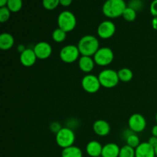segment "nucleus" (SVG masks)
Here are the masks:
<instances>
[{"mask_svg":"<svg viewBox=\"0 0 157 157\" xmlns=\"http://www.w3.org/2000/svg\"><path fill=\"white\" fill-rule=\"evenodd\" d=\"M99 41L94 35H87L83 36L79 40L78 48L79 49L80 54L82 56L91 57L94 55L98 52L99 48Z\"/></svg>","mask_w":157,"mask_h":157,"instance_id":"nucleus-1","label":"nucleus"},{"mask_svg":"<svg viewBox=\"0 0 157 157\" xmlns=\"http://www.w3.org/2000/svg\"><path fill=\"white\" fill-rule=\"evenodd\" d=\"M127 5L124 0H108L103 5L102 12L105 16L110 18L123 15Z\"/></svg>","mask_w":157,"mask_h":157,"instance_id":"nucleus-2","label":"nucleus"},{"mask_svg":"<svg viewBox=\"0 0 157 157\" xmlns=\"http://www.w3.org/2000/svg\"><path fill=\"white\" fill-rule=\"evenodd\" d=\"M98 79L101 86L106 88H113L116 87L119 83L120 79L118 74L113 69H104L100 72Z\"/></svg>","mask_w":157,"mask_h":157,"instance_id":"nucleus-3","label":"nucleus"},{"mask_svg":"<svg viewBox=\"0 0 157 157\" xmlns=\"http://www.w3.org/2000/svg\"><path fill=\"white\" fill-rule=\"evenodd\" d=\"M58 28L65 32H71L77 25V19L73 12L70 11H63L58 17Z\"/></svg>","mask_w":157,"mask_h":157,"instance_id":"nucleus-4","label":"nucleus"},{"mask_svg":"<svg viewBox=\"0 0 157 157\" xmlns=\"http://www.w3.org/2000/svg\"><path fill=\"white\" fill-rule=\"evenodd\" d=\"M56 143L62 149L73 146L75 141V134L74 130L68 127H62L55 136Z\"/></svg>","mask_w":157,"mask_h":157,"instance_id":"nucleus-5","label":"nucleus"},{"mask_svg":"<svg viewBox=\"0 0 157 157\" xmlns=\"http://www.w3.org/2000/svg\"><path fill=\"white\" fill-rule=\"evenodd\" d=\"M114 58V55L111 48L108 47L100 48L94 55L95 64L100 66H107L111 64Z\"/></svg>","mask_w":157,"mask_h":157,"instance_id":"nucleus-6","label":"nucleus"},{"mask_svg":"<svg viewBox=\"0 0 157 157\" xmlns=\"http://www.w3.org/2000/svg\"><path fill=\"white\" fill-rule=\"evenodd\" d=\"M60 58L64 63L71 64L78 59L80 55L78 46L74 44H67L63 47L60 51Z\"/></svg>","mask_w":157,"mask_h":157,"instance_id":"nucleus-7","label":"nucleus"},{"mask_svg":"<svg viewBox=\"0 0 157 157\" xmlns=\"http://www.w3.org/2000/svg\"><path fill=\"white\" fill-rule=\"evenodd\" d=\"M81 85L86 92L94 94L98 92L101 87L98 77L94 75H87L82 78Z\"/></svg>","mask_w":157,"mask_h":157,"instance_id":"nucleus-8","label":"nucleus"},{"mask_svg":"<svg viewBox=\"0 0 157 157\" xmlns=\"http://www.w3.org/2000/svg\"><path fill=\"white\" fill-rule=\"evenodd\" d=\"M129 128L134 133H140L147 127V121L140 113H133L128 120Z\"/></svg>","mask_w":157,"mask_h":157,"instance_id":"nucleus-9","label":"nucleus"},{"mask_svg":"<svg viewBox=\"0 0 157 157\" xmlns=\"http://www.w3.org/2000/svg\"><path fill=\"white\" fill-rule=\"evenodd\" d=\"M115 32H116V26L114 23L110 20L102 21L98 25V35L103 39H108L111 38L114 35Z\"/></svg>","mask_w":157,"mask_h":157,"instance_id":"nucleus-10","label":"nucleus"},{"mask_svg":"<svg viewBox=\"0 0 157 157\" xmlns=\"http://www.w3.org/2000/svg\"><path fill=\"white\" fill-rule=\"evenodd\" d=\"M37 58L46 59L49 58L52 53V48L49 43L46 41H40L37 43L33 48Z\"/></svg>","mask_w":157,"mask_h":157,"instance_id":"nucleus-11","label":"nucleus"},{"mask_svg":"<svg viewBox=\"0 0 157 157\" xmlns=\"http://www.w3.org/2000/svg\"><path fill=\"white\" fill-rule=\"evenodd\" d=\"M135 157H156L154 147L148 142H143L135 149Z\"/></svg>","mask_w":157,"mask_h":157,"instance_id":"nucleus-12","label":"nucleus"},{"mask_svg":"<svg viewBox=\"0 0 157 157\" xmlns=\"http://www.w3.org/2000/svg\"><path fill=\"white\" fill-rule=\"evenodd\" d=\"M19 58L22 65L25 67H31L35 63L37 57L33 49L26 48L22 53L20 54Z\"/></svg>","mask_w":157,"mask_h":157,"instance_id":"nucleus-13","label":"nucleus"},{"mask_svg":"<svg viewBox=\"0 0 157 157\" xmlns=\"http://www.w3.org/2000/svg\"><path fill=\"white\" fill-rule=\"evenodd\" d=\"M93 130L97 135L100 136H105L110 132V126L104 120H98L93 124Z\"/></svg>","mask_w":157,"mask_h":157,"instance_id":"nucleus-14","label":"nucleus"},{"mask_svg":"<svg viewBox=\"0 0 157 157\" xmlns=\"http://www.w3.org/2000/svg\"><path fill=\"white\" fill-rule=\"evenodd\" d=\"M103 146L98 141L92 140L87 144L86 152L90 157L101 156Z\"/></svg>","mask_w":157,"mask_h":157,"instance_id":"nucleus-15","label":"nucleus"},{"mask_svg":"<svg viewBox=\"0 0 157 157\" xmlns=\"http://www.w3.org/2000/svg\"><path fill=\"white\" fill-rule=\"evenodd\" d=\"M121 148L113 143L107 144L103 147L101 157H119Z\"/></svg>","mask_w":157,"mask_h":157,"instance_id":"nucleus-16","label":"nucleus"},{"mask_svg":"<svg viewBox=\"0 0 157 157\" xmlns=\"http://www.w3.org/2000/svg\"><path fill=\"white\" fill-rule=\"evenodd\" d=\"M95 62L94 58L89 56H81L78 60V65L80 69L85 73H89L94 67Z\"/></svg>","mask_w":157,"mask_h":157,"instance_id":"nucleus-17","label":"nucleus"},{"mask_svg":"<svg viewBox=\"0 0 157 157\" xmlns=\"http://www.w3.org/2000/svg\"><path fill=\"white\" fill-rule=\"evenodd\" d=\"M15 43L14 37L9 33H2L0 35V48L3 51L10 49Z\"/></svg>","mask_w":157,"mask_h":157,"instance_id":"nucleus-18","label":"nucleus"},{"mask_svg":"<svg viewBox=\"0 0 157 157\" xmlns=\"http://www.w3.org/2000/svg\"><path fill=\"white\" fill-rule=\"evenodd\" d=\"M61 157H83V153L79 147L73 145L67 148L63 149Z\"/></svg>","mask_w":157,"mask_h":157,"instance_id":"nucleus-19","label":"nucleus"},{"mask_svg":"<svg viewBox=\"0 0 157 157\" xmlns=\"http://www.w3.org/2000/svg\"><path fill=\"white\" fill-rule=\"evenodd\" d=\"M120 81L123 82H129L133 77V71L127 67H123L117 71Z\"/></svg>","mask_w":157,"mask_h":157,"instance_id":"nucleus-20","label":"nucleus"},{"mask_svg":"<svg viewBox=\"0 0 157 157\" xmlns=\"http://www.w3.org/2000/svg\"><path fill=\"white\" fill-rule=\"evenodd\" d=\"M66 36H67V32H65L64 30L59 29V28L55 29L52 32V38L56 42L60 43L64 41L65 40Z\"/></svg>","mask_w":157,"mask_h":157,"instance_id":"nucleus-21","label":"nucleus"},{"mask_svg":"<svg viewBox=\"0 0 157 157\" xmlns=\"http://www.w3.org/2000/svg\"><path fill=\"white\" fill-rule=\"evenodd\" d=\"M6 6L10 10V12H17L22 7V2L21 0H8Z\"/></svg>","mask_w":157,"mask_h":157,"instance_id":"nucleus-22","label":"nucleus"},{"mask_svg":"<svg viewBox=\"0 0 157 157\" xmlns=\"http://www.w3.org/2000/svg\"><path fill=\"white\" fill-rule=\"evenodd\" d=\"M119 157H135V149L128 145L121 147Z\"/></svg>","mask_w":157,"mask_h":157,"instance_id":"nucleus-23","label":"nucleus"},{"mask_svg":"<svg viewBox=\"0 0 157 157\" xmlns=\"http://www.w3.org/2000/svg\"><path fill=\"white\" fill-rule=\"evenodd\" d=\"M123 17L124 19L127 21H133L136 19V12L133 10L131 8L127 6V8L124 10V13H123Z\"/></svg>","mask_w":157,"mask_h":157,"instance_id":"nucleus-24","label":"nucleus"},{"mask_svg":"<svg viewBox=\"0 0 157 157\" xmlns=\"http://www.w3.org/2000/svg\"><path fill=\"white\" fill-rule=\"evenodd\" d=\"M126 142H127V145L130 146V147H131L133 149H136L141 144L139 136L136 135V133H133L131 136H129L126 140Z\"/></svg>","mask_w":157,"mask_h":157,"instance_id":"nucleus-25","label":"nucleus"},{"mask_svg":"<svg viewBox=\"0 0 157 157\" xmlns=\"http://www.w3.org/2000/svg\"><path fill=\"white\" fill-rule=\"evenodd\" d=\"M60 4V0H44L42 5L44 9L48 10H53Z\"/></svg>","mask_w":157,"mask_h":157,"instance_id":"nucleus-26","label":"nucleus"},{"mask_svg":"<svg viewBox=\"0 0 157 157\" xmlns=\"http://www.w3.org/2000/svg\"><path fill=\"white\" fill-rule=\"evenodd\" d=\"M127 6L131 9H133V10L140 11L141 9H143V8L144 7V2L141 0H132L130 1L127 4Z\"/></svg>","mask_w":157,"mask_h":157,"instance_id":"nucleus-27","label":"nucleus"},{"mask_svg":"<svg viewBox=\"0 0 157 157\" xmlns=\"http://www.w3.org/2000/svg\"><path fill=\"white\" fill-rule=\"evenodd\" d=\"M10 14L11 12L7 6L0 8V21L2 23L7 21L10 17Z\"/></svg>","mask_w":157,"mask_h":157,"instance_id":"nucleus-28","label":"nucleus"},{"mask_svg":"<svg viewBox=\"0 0 157 157\" xmlns=\"http://www.w3.org/2000/svg\"><path fill=\"white\" fill-rule=\"evenodd\" d=\"M49 128H50V130L52 133L57 134L62 129V127H61V125L58 122H53L50 124Z\"/></svg>","mask_w":157,"mask_h":157,"instance_id":"nucleus-29","label":"nucleus"},{"mask_svg":"<svg viewBox=\"0 0 157 157\" xmlns=\"http://www.w3.org/2000/svg\"><path fill=\"white\" fill-rule=\"evenodd\" d=\"M150 13L154 17H157V0H154L150 4Z\"/></svg>","mask_w":157,"mask_h":157,"instance_id":"nucleus-30","label":"nucleus"},{"mask_svg":"<svg viewBox=\"0 0 157 157\" xmlns=\"http://www.w3.org/2000/svg\"><path fill=\"white\" fill-rule=\"evenodd\" d=\"M133 133H135L134 132H133L130 128H129V129H127V130H125L124 132H123V136H124V137L125 138V140H127L129 136H131V135L133 134Z\"/></svg>","mask_w":157,"mask_h":157,"instance_id":"nucleus-31","label":"nucleus"},{"mask_svg":"<svg viewBox=\"0 0 157 157\" xmlns=\"http://www.w3.org/2000/svg\"><path fill=\"white\" fill-rule=\"evenodd\" d=\"M148 143L150 144V145L152 146V147H155L157 145V137H156V136H152L149 139Z\"/></svg>","mask_w":157,"mask_h":157,"instance_id":"nucleus-32","label":"nucleus"},{"mask_svg":"<svg viewBox=\"0 0 157 157\" xmlns=\"http://www.w3.org/2000/svg\"><path fill=\"white\" fill-rule=\"evenodd\" d=\"M71 3V0H61V1H60V4H61V6H64V7H67V6H70Z\"/></svg>","mask_w":157,"mask_h":157,"instance_id":"nucleus-33","label":"nucleus"},{"mask_svg":"<svg viewBox=\"0 0 157 157\" xmlns=\"http://www.w3.org/2000/svg\"><path fill=\"white\" fill-rule=\"evenodd\" d=\"M152 26H153V29L157 30V17H154L152 20Z\"/></svg>","mask_w":157,"mask_h":157,"instance_id":"nucleus-34","label":"nucleus"},{"mask_svg":"<svg viewBox=\"0 0 157 157\" xmlns=\"http://www.w3.org/2000/svg\"><path fill=\"white\" fill-rule=\"evenodd\" d=\"M17 49H18V52H19L20 53H22V52L25 50L26 48L25 47L24 44H19V45L18 46V48H17Z\"/></svg>","mask_w":157,"mask_h":157,"instance_id":"nucleus-35","label":"nucleus"},{"mask_svg":"<svg viewBox=\"0 0 157 157\" xmlns=\"http://www.w3.org/2000/svg\"><path fill=\"white\" fill-rule=\"evenodd\" d=\"M152 135L157 137V124L152 128Z\"/></svg>","mask_w":157,"mask_h":157,"instance_id":"nucleus-36","label":"nucleus"},{"mask_svg":"<svg viewBox=\"0 0 157 157\" xmlns=\"http://www.w3.org/2000/svg\"><path fill=\"white\" fill-rule=\"evenodd\" d=\"M8 0H0V8L5 7L7 6Z\"/></svg>","mask_w":157,"mask_h":157,"instance_id":"nucleus-37","label":"nucleus"},{"mask_svg":"<svg viewBox=\"0 0 157 157\" xmlns=\"http://www.w3.org/2000/svg\"><path fill=\"white\" fill-rule=\"evenodd\" d=\"M154 151H155V154H156V156H157V145L154 147Z\"/></svg>","mask_w":157,"mask_h":157,"instance_id":"nucleus-38","label":"nucleus"},{"mask_svg":"<svg viewBox=\"0 0 157 157\" xmlns=\"http://www.w3.org/2000/svg\"><path fill=\"white\" fill-rule=\"evenodd\" d=\"M156 124H157V113H156Z\"/></svg>","mask_w":157,"mask_h":157,"instance_id":"nucleus-39","label":"nucleus"},{"mask_svg":"<svg viewBox=\"0 0 157 157\" xmlns=\"http://www.w3.org/2000/svg\"><path fill=\"white\" fill-rule=\"evenodd\" d=\"M99 157H101V156H99Z\"/></svg>","mask_w":157,"mask_h":157,"instance_id":"nucleus-40","label":"nucleus"}]
</instances>
